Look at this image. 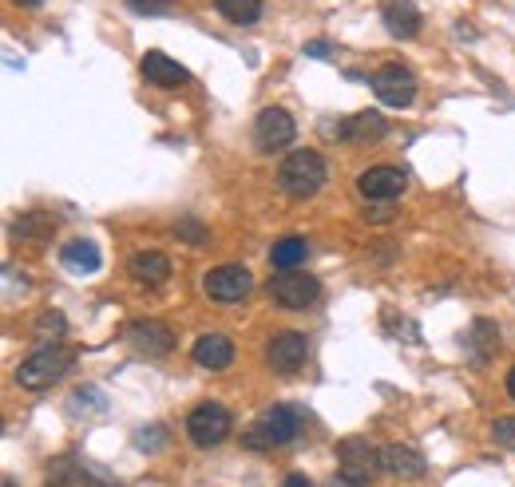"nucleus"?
Returning a JSON list of instances; mask_svg holds the SVG:
<instances>
[{
    "label": "nucleus",
    "mask_w": 515,
    "mask_h": 487,
    "mask_svg": "<svg viewBox=\"0 0 515 487\" xmlns=\"http://www.w3.org/2000/svg\"><path fill=\"white\" fill-rule=\"evenodd\" d=\"M298 432H302V412L290 408V404H274V408H266V412L242 432V444H246L250 452H274V448L290 444Z\"/></svg>",
    "instance_id": "obj_1"
},
{
    "label": "nucleus",
    "mask_w": 515,
    "mask_h": 487,
    "mask_svg": "<svg viewBox=\"0 0 515 487\" xmlns=\"http://www.w3.org/2000/svg\"><path fill=\"white\" fill-rule=\"evenodd\" d=\"M72 361H76L72 349H64V345H40V349H32V353L20 361L16 381H20V389L44 392V389H52V385L72 369Z\"/></svg>",
    "instance_id": "obj_2"
},
{
    "label": "nucleus",
    "mask_w": 515,
    "mask_h": 487,
    "mask_svg": "<svg viewBox=\"0 0 515 487\" xmlns=\"http://www.w3.org/2000/svg\"><path fill=\"white\" fill-rule=\"evenodd\" d=\"M325 179H329V163L309 147L290 151L282 159V167H278V183L290 198H313L325 187Z\"/></svg>",
    "instance_id": "obj_3"
},
{
    "label": "nucleus",
    "mask_w": 515,
    "mask_h": 487,
    "mask_svg": "<svg viewBox=\"0 0 515 487\" xmlns=\"http://www.w3.org/2000/svg\"><path fill=\"white\" fill-rule=\"evenodd\" d=\"M337 460H341V480H349L353 487H369V480L377 476V472H385L381 468V448L373 444V440H365V436H349V440H341L337 444Z\"/></svg>",
    "instance_id": "obj_4"
},
{
    "label": "nucleus",
    "mask_w": 515,
    "mask_h": 487,
    "mask_svg": "<svg viewBox=\"0 0 515 487\" xmlns=\"http://www.w3.org/2000/svg\"><path fill=\"white\" fill-rule=\"evenodd\" d=\"M230 428H234V416L222 404H210V400L191 408V416H187V436L199 448H218L230 436Z\"/></svg>",
    "instance_id": "obj_5"
},
{
    "label": "nucleus",
    "mask_w": 515,
    "mask_h": 487,
    "mask_svg": "<svg viewBox=\"0 0 515 487\" xmlns=\"http://www.w3.org/2000/svg\"><path fill=\"white\" fill-rule=\"evenodd\" d=\"M266 290L282 309H309L321 297V282L313 274H302V270H278Z\"/></svg>",
    "instance_id": "obj_6"
},
{
    "label": "nucleus",
    "mask_w": 515,
    "mask_h": 487,
    "mask_svg": "<svg viewBox=\"0 0 515 487\" xmlns=\"http://www.w3.org/2000/svg\"><path fill=\"white\" fill-rule=\"evenodd\" d=\"M294 119H290V111H282V107H262L258 111V119H254V143H258V151H266V155H274V151H286L290 143H294Z\"/></svg>",
    "instance_id": "obj_7"
},
{
    "label": "nucleus",
    "mask_w": 515,
    "mask_h": 487,
    "mask_svg": "<svg viewBox=\"0 0 515 487\" xmlns=\"http://www.w3.org/2000/svg\"><path fill=\"white\" fill-rule=\"evenodd\" d=\"M206 297L210 301H218V305H234V301H242L246 293L254 290V278H250V270L246 266H234V262H226V266H214L210 274H206Z\"/></svg>",
    "instance_id": "obj_8"
},
{
    "label": "nucleus",
    "mask_w": 515,
    "mask_h": 487,
    "mask_svg": "<svg viewBox=\"0 0 515 487\" xmlns=\"http://www.w3.org/2000/svg\"><path fill=\"white\" fill-rule=\"evenodd\" d=\"M373 92L385 107H409L416 99V76H412L405 64H385L373 72Z\"/></svg>",
    "instance_id": "obj_9"
},
{
    "label": "nucleus",
    "mask_w": 515,
    "mask_h": 487,
    "mask_svg": "<svg viewBox=\"0 0 515 487\" xmlns=\"http://www.w3.org/2000/svg\"><path fill=\"white\" fill-rule=\"evenodd\" d=\"M306 353H309L306 333L286 329V333H278V337L266 345V365H270L274 373H298V369L306 365Z\"/></svg>",
    "instance_id": "obj_10"
},
{
    "label": "nucleus",
    "mask_w": 515,
    "mask_h": 487,
    "mask_svg": "<svg viewBox=\"0 0 515 487\" xmlns=\"http://www.w3.org/2000/svg\"><path fill=\"white\" fill-rule=\"evenodd\" d=\"M127 341L135 345V353L143 357H167L175 349V333L163 321H131L127 325Z\"/></svg>",
    "instance_id": "obj_11"
},
{
    "label": "nucleus",
    "mask_w": 515,
    "mask_h": 487,
    "mask_svg": "<svg viewBox=\"0 0 515 487\" xmlns=\"http://www.w3.org/2000/svg\"><path fill=\"white\" fill-rule=\"evenodd\" d=\"M405 187H409V175H405L401 167H369V171H361V179H357V191L365 198H377V202L397 198Z\"/></svg>",
    "instance_id": "obj_12"
},
{
    "label": "nucleus",
    "mask_w": 515,
    "mask_h": 487,
    "mask_svg": "<svg viewBox=\"0 0 515 487\" xmlns=\"http://www.w3.org/2000/svg\"><path fill=\"white\" fill-rule=\"evenodd\" d=\"M385 135H389V119L381 111H357L337 123V139H345V143H377Z\"/></svg>",
    "instance_id": "obj_13"
},
{
    "label": "nucleus",
    "mask_w": 515,
    "mask_h": 487,
    "mask_svg": "<svg viewBox=\"0 0 515 487\" xmlns=\"http://www.w3.org/2000/svg\"><path fill=\"white\" fill-rule=\"evenodd\" d=\"M139 72H143V80L155 84V88H183V84L191 80V72H187L179 60L163 56V52H147L143 64H139Z\"/></svg>",
    "instance_id": "obj_14"
},
{
    "label": "nucleus",
    "mask_w": 515,
    "mask_h": 487,
    "mask_svg": "<svg viewBox=\"0 0 515 487\" xmlns=\"http://www.w3.org/2000/svg\"><path fill=\"white\" fill-rule=\"evenodd\" d=\"M381 468L389 472V476H397V480H420L424 472H428V464H424V456L409 448V444H385L381 448Z\"/></svg>",
    "instance_id": "obj_15"
},
{
    "label": "nucleus",
    "mask_w": 515,
    "mask_h": 487,
    "mask_svg": "<svg viewBox=\"0 0 515 487\" xmlns=\"http://www.w3.org/2000/svg\"><path fill=\"white\" fill-rule=\"evenodd\" d=\"M48 487H115V484H107L100 472H92L88 464L64 456V460H56L48 468Z\"/></svg>",
    "instance_id": "obj_16"
},
{
    "label": "nucleus",
    "mask_w": 515,
    "mask_h": 487,
    "mask_svg": "<svg viewBox=\"0 0 515 487\" xmlns=\"http://www.w3.org/2000/svg\"><path fill=\"white\" fill-rule=\"evenodd\" d=\"M191 357H195V365H203L210 373H222V369L234 365V345H230V337H222V333H203V337L195 341Z\"/></svg>",
    "instance_id": "obj_17"
},
{
    "label": "nucleus",
    "mask_w": 515,
    "mask_h": 487,
    "mask_svg": "<svg viewBox=\"0 0 515 487\" xmlns=\"http://www.w3.org/2000/svg\"><path fill=\"white\" fill-rule=\"evenodd\" d=\"M131 278L143 282V286H163L171 278V258L159 254V250H139L131 258Z\"/></svg>",
    "instance_id": "obj_18"
},
{
    "label": "nucleus",
    "mask_w": 515,
    "mask_h": 487,
    "mask_svg": "<svg viewBox=\"0 0 515 487\" xmlns=\"http://www.w3.org/2000/svg\"><path fill=\"white\" fill-rule=\"evenodd\" d=\"M60 262H64V270H72V274H96L103 266V254L96 242L76 238V242H68V246L60 250Z\"/></svg>",
    "instance_id": "obj_19"
},
{
    "label": "nucleus",
    "mask_w": 515,
    "mask_h": 487,
    "mask_svg": "<svg viewBox=\"0 0 515 487\" xmlns=\"http://www.w3.org/2000/svg\"><path fill=\"white\" fill-rule=\"evenodd\" d=\"M385 28L397 36V40H412L420 32V12L412 0H389L385 4Z\"/></svg>",
    "instance_id": "obj_20"
},
{
    "label": "nucleus",
    "mask_w": 515,
    "mask_h": 487,
    "mask_svg": "<svg viewBox=\"0 0 515 487\" xmlns=\"http://www.w3.org/2000/svg\"><path fill=\"white\" fill-rule=\"evenodd\" d=\"M309 246L302 234H286V238H278L274 242V250H270V262H274V270H298L302 262H306Z\"/></svg>",
    "instance_id": "obj_21"
},
{
    "label": "nucleus",
    "mask_w": 515,
    "mask_h": 487,
    "mask_svg": "<svg viewBox=\"0 0 515 487\" xmlns=\"http://www.w3.org/2000/svg\"><path fill=\"white\" fill-rule=\"evenodd\" d=\"M496 349H500V329H496L492 321H476L472 333H468V353H472V361L484 365Z\"/></svg>",
    "instance_id": "obj_22"
},
{
    "label": "nucleus",
    "mask_w": 515,
    "mask_h": 487,
    "mask_svg": "<svg viewBox=\"0 0 515 487\" xmlns=\"http://www.w3.org/2000/svg\"><path fill=\"white\" fill-rule=\"evenodd\" d=\"M218 4V16H226L230 24H258L262 16V0H214Z\"/></svg>",
    "instance_id": "obj_23"
},
{
    "label": "nucleus",
    "mask_w": 515,
    "mask_h": 487,
    "mask_svg": "<svg viewBox=\"0 0 515 487\" xmlns=\"http://www.w3.org/2000/svg\"><path fill=\"white\" fill-rule=\"evenodd\" d=\"M12 234H16V242H20V238H24V242H40V238L52 234V218H48V214H24V218L12 222Z\"/></svg>",
    "instance_id": "obj_24"
},
{
    "label": "nucleus",
    "mask_w": 515,
    "mask_h": 487,
    "mask_svg": "<svg viewBox=\"0 0 515 487\" xmlns=\"http://www.w3.org/2000/svg\"><path fill=\"white\" fill-rule=\"evenodd\" d=\"M36 333H40V337L60 341V337H64V317H60V313H52V309H44V313L36 317Z\"/></svg>",
    "instance_id": "obj_25"
},
{
    "label": "nucleus",
    "mask_w": 515,
    "mask_h": 487,
    "mask_svg": "<svg viewBox=\"0 0 515 487\" xmlns=\"http://www.w3.org/2000/svg\"><path fill=\"white\" fill-rule=\"evenodd\" d=\"M492 440H496L500 448L515 452V416H500V420L492 424Z\"/></svg>",
    "instance_id": "obj_26"
},
{
    "label": "nucleus",
    "mask_w": 515,
    "mask_h": 487,
    "mask_svg": "<svg viewBox=\"0 0 515 487\" xmlns=\"http://www.w3.org/2000/svg\"><path fill=\"white\" fill-rule=\"evenodd\" d=\"M135 12H143V16H163V12H171L175 8V0H127Z\"/></svg>",
    "instance_id": "obj_27"
},
{
    "label": "nucleus",
    "mask_w": 515,
    "mask_h": 487,
    "mask_svg": "<svg viewBox=\"0 0 515 487\" xmlns=\"http://www.w3.org/2000/svg\"><path fill=\"white\" fill-rule=\"evenodd\" d=\"M175 234H179V238H187L191 246H199V242H206V230L199 226V222H195V218H183V222L175 226Z\"/></svg>",
    "instance_id": "obj_28"
},
{
    "label": "nucleus",
    "mask_w": 515,
    "mask_h": 487,
    "mask_svg": "<svg viewBox=\"0 0 515 487\" xmlns=\"http://www.w3.org/2000/svg\"><path fill=\"white\" fill-rule=\"evenodd\" d=\"M135 444H139V448H163V432H159V424H155V432H139V436H135Z\"/></svg>",
    "instance_id": "obj_29"
},
{
    "label": "nucleus",
    "mask_w": 515,
    "mask_h": 487,
    "mask_svg": "<svg viewBox=\"0 0 515 487\" xmlns=\"http://www.w3.org/2000/svg\"><path fill=\"white\" fill-rule=\"evenodd\" d=\"M306 52H309V56H329V44H325V40H313Z\"/></svg>",
    "instance_id": "obj_30"
},
{
    "label": "nucleus",
    "mask_w": 515,
    "mask_h": 487,
    "mask_svg": "<svg viewBox=\"0 0 515 487\" xmlns=\"http://www.w3.org/2000/svg\"><path fill=\"white\" fill-rule=\"evenodd\" d=\"M282 487H313V484H309L302 472H294V476H286V484H282Z\"/></svg>",
    "instance_id": "obj_31"
},
{
    "label": "nucleus",
    "mask_w": 515,
    "mask_h": 487,
    "mask_svg": "<svg viewBox=\"0 0 515 487\" xmlns=\"http://www.w3.org/2000/svg\"><path fill=\"white\" fill-rule=\"evenodd\" d=\"M508 396H512V400H515V369H512V373H508Z\"/></svg>",
    "instance_id": "obj_32"
},
{
    "label": "nucleus",
    "mask_w": 515,
    "mask_h": 487,
    "mask_svg": "<svg viewBox=\"0 0 515 487\" xmlns=\"http://www.w3.org/2000/svg\"><path fill=\"white\" fill-rule=\"evenodd\" d=\"M16 4H24V8H40L44 0H16Z\"/></svg>",
    "instance_id": "obj_33"
},
{
    "label": "nucleus",
    "mask_w": 515,
    "mask_h": 487,
    "mask_svg": "<svg viewBox=\"0 0 515 487\" xmlns=\"http://www.w3.org/2000/svg\"><path fill=\"white\" fill-rule=\"evenodd\" d=\"M4 487H16V484H12V480H8V484H4Z\"/></svg>",
    "instance_id": "obj_34"
}]
</instances>
